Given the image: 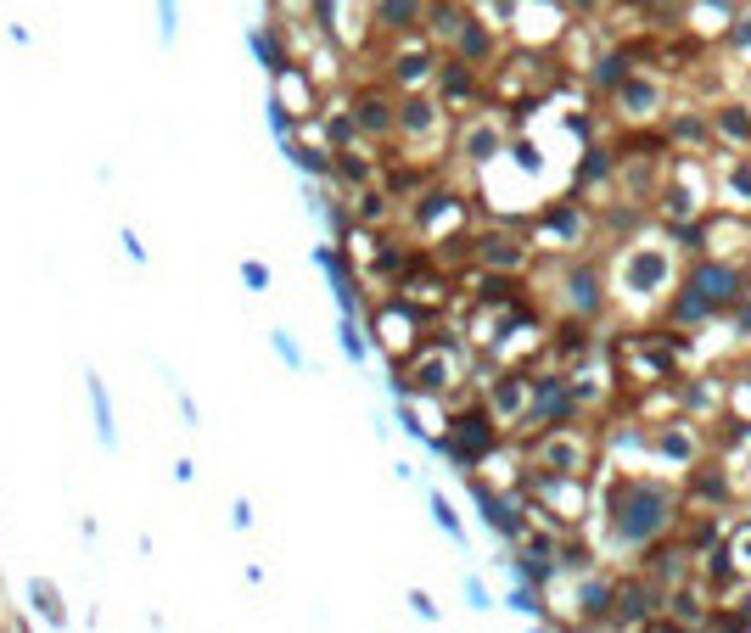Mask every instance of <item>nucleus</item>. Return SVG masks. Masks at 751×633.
Here are the masks:
<instances>
[{"label":"nucleus","mask_w":751,"mask_h":633,"mask_svg":"<svg viewBox=\"0 0 751 633\" xmlns=\"http://www.w3.org/2000/svg\"><path fill=\"white\" fill-rule=\"evenodd\" d=\"M595 510L606 521V538L600 549H623V555H639L645 544L679 533V510L684 493L662 477H623L611 471V482L595 493Z\"/></svg>","instance_id":"nucleus-1"},{"label":"nucleus","mask_w":751,"mask_h":633,"mask_svg":"<svg viewBox=\"0 0 751 633\" xmlns=\"http://www.w3.org/2000/svg\"><path fill=\"white\" fill-rule=\"evenodd\" d=\"M679 253L667 247V241L656 236H634L623 247V258H617V269L606 275L611 297L617 303H628L634 314H645L656 303V297H673V286H679Z\"/></svg>","instance_id":"nucleus-2"},{"label":"nucleus","mask_w":751,"mask_h":633,"mask_svg":"<svg viewBox=\"0 0 751 633\" xmlns=\"http://www.w3.org/2000/svg\"><path fill=\"white\" fill-rule=\"evenodd\" d=\"M393 146L410 157V163H421V157L438 152V146H454V113L438 101V90H404V96H398Z\"/></svg>","instance_id":"nucleus-3"},{"label":"nucleus","mask_w":751,"mask_h":633,"mask_svg":"<svg viewBox=\"0 0 751 633\" xmlns=\"http://www.w3.org/2000/svg\"><path fill=\"white\" fill-rule=\"evenodd\" d=\"M438 68H443V45L432 40L426 29H415V34H398L393 45H387V57H382V85L387 90H432V79H438Z\"/></svg>","instance_id":"nucleus-4"},{"label":"nucleus","mask_w":751,"mask_h":633,"mask_svg":"<svg viewBox=\"0 0 751 633\" xmlns=\"http://www.w3.org/2000/svg\"><path fill=\"white\" fill-rule=\"evenodd\" d=\"M511 135H516V129L505 124L494 107H482V113H471V118H460V124H454V157H460L466 169L482 174L488 163H494V157H505Z\"/></svg>","instance_id":"nucleus-5"},{"label":"nucleus","mask_w":751,"mask_h":633,"mask_svg":"<svg viewBox=\"0 0 751 633\" xmlns=\"http://www.w3.org/2000/svg\"><path fill=\"white\" fill-rule=\"evenodd\" d=\"M527 241L533 247H583V241L595 236V213L583 208L578 197H561L539 213V219H527Z\"/></svg>","instance_id":"nucleus-6"},{"label":"nucleus","mask_w":751,"mask_h":633,"mask_svg":"<svg viewBox=\"0 0 751 633\" xmlns=\"http://www.w3.org/2000/svg\"><path fill=\"white\" fill-rule=\"evenodd\" d=\"M432 90H438V101L454 113V124H460V118H471V113H482V107H494V90H488L482 68L449 57V51H443V68H438V79H432Z\"/></svg>","instance_id":"nucleus-7"},{"label":"nucleus","mask_w":751,"mask_h":633,"mask_svg":"<svg viewBox=\"0 0 751 633\" xmlns=\"http://www.w3.org/2000/svg\"><path fill=\"white\" fill-rule=\"evenodd\" d=\"M606 275H600V264H589V258H572V264H561V303L555 309L567 314V320H589L595 325L600 314H606Z\"/></svg>","instance_id":"nucleus-8"},{"label":"nucleus","mask_w":751,"mask_h":633,"mask_svg":"<svg viewBox=\"0 0 751 633\" xmlns=\"http://www.w3.org/2000/svg\"><path fill=\"white\" fill-rule=\"evenodd\" d=\"M527 460L539 465V471H561V477H583L589 471V460H595V443L578 432V421L572 426H555V432H539L533 443H527Z\"/></svg>","instance_id":"nucleus-9"},{"label":"nucleus","mask_w":751,"mask_h":633,"mask_svg":"<svg viewBox=\"0 0 751 633\" xmlns=\"http://www.w3.org/2000/svg\"><path fill=\"white\" fill-rule=\"evenodd\" d=\"M348 101H354V118H359V135L370 146H393L398 135V90H387L382 79H370V85H342Z\"/></svg>","instance_id":"nucleus-10"},{"label":"nucleus","mask_w":751,"mask_h":633,"mask_svg":"<svg viewBox=\"0 0 751 633\" xmlns=\"http://www.w3.org/2000/svg\"><path fill=\"white\" fill-rule=\"evenodd\" d=\"M684 281H690L695 292H707L723 314H729L740 297H746V269H740L735 258H712V253H701L690 269H684Z\"/></svg>","instance_id":"nucleus-11"},{"label":"nucleus","mask_w":751,"mask_h":633,"mask_svg":"<svg viewBox=\"0 0 751 633\" xmlns=\"http://www.w3.org/2000/svg\"><path fill=\"white\" fill-rule=\"evenodd\" d=\"M701 449H707V437H701V426H695L690 415H684V421L651 426V460H656V465L690 471V465H701Z\"/></svg>","instance_id":"nucleus-12"},{"label":"nucleus","mask_w":751,"mask_h":633,"mask_svg":"<svg viewBox=\"0 0 751 633\" xmlns=\"http://www.w3.org/2000/svg\"><path fill=\"white\" fill-rule=\"evenodd\" d=\"M662 85L656 79H645V73H628L623 85L611 90V107H617V118H628V124H645V118L662 113Z\"/></svg>","instance_id":"nucleus-13"},{"label":"nucleus","mask_w":751,"mask_h":633,"mask_svg":"<svg viewBox=\"0 0 751 633\" xmlns=\"http://www.w3.org/2000/svg\"><path fill=\"white\" fill-rule=\"evenodd\" d=\"M718 303H712L707 292H695L690 281H679L673 286V297H667V309H662V320L667 325H679V331H707L712 320H718Z\"/></svg>","instance_id":"nucleus-14"},{"label":"nucleus","mask_w":751,"mask_h":633,"mask_svg":"<svg viewBox=\"0 0 751 633\" xmlns=\"http://www.w3.org/2000/svg\"><path fill=\"white\" fill-rule=\"evenodd\" d=\"M426 6H432V0H370V34L398 40V34L426 29Z\"/></svg>","instance_id":"nucleus-15"},{"label":"nucleus","mask_w":751,"mask_h":633,"mask_svg":"<svg viewBox=\"0 0 751 633\" xmlns=\"http://www.w3.org/2000/svg\"><path fill=\"white\" fill-rule=\"evenodd\" d=\"M85 398H90V426H96V443L107 454H118V449H124V437H118V409H113V393H107L101 370H85Z\"/></svg>","instance_id":"nucleus-16"},{"label":"nucleus","mask_w":751,"mask_h":633,"mask_svg":"<svg viewBox=\"0 0 751 633\" xmlns=\"http://www.w3.org/2000/svg\"><path fill=\"white\" fill-rule=\"evenodd\" d=\"M247 45H253L258 68L270 73V79H281V73L292 68V62H298V51H292V40H286L281 23H258V29L247 34Z\"/></svg>","instance_id":"nucleus-17"},{"label":"nucleus","mask_w":751,"mask_h":633,"mask_svg":"<svg viewBox=\"0 0 751 633\" xmlns=\"http://www.w3.org/2000/svg\"><path fill=\"white\" fill-rule=\"evenodd\" d=\"M23 589H29V611L40 617V628H57V633L73 628V611H68V600H62V589L51 583V577H29Z\"/></svg>","instance_id":"nucleus-18"},{"label":"nucleus","mask_w":751,"mask_h":633,"mask_svg":"<svg viewBox=\"0 0 751 633\" xmlns=\"http://www.w3.org/2000/svg\"><path fill=\"white\" fill-rule=\"evenodd\" d=\"M712 135H718L729 152H751V107L746 101H723L712 113Z\"/></svg>","instance_id":"nucleus-19"},{"label":"nucleus","mask_w":751,"mask_h":633,"mask_svg":"<svg viewBox=\"0 0 751 633\" xmlns=\"http://www.w3.org/2000/svg\"><path fill=\"white\" fill-rule=\"evenodd\" d=\"M628 73H634V45H606V51L595 57V68H589V85H595L600 96H611Z\"/></svg>","instance_id":"nucleus-20"},{"label":"nucleus","mask_w":751,"mask_h":633,"mask_svg":"<svg viewBox=\"0 0 751 633\" xmlns=\"http://www.w3.org/2000/svg\"><path fill=\"white\" fill-rule=\"evenodd\" d=\"M337 342H342V359H348V365H359V370L370 365V331L359 314H342L337 320Z\"/></svg>","instance_id":"nucleus-21"},{"label":"nucleus","mask_w":751,"mask_h":633,"mask_svg":"<svg viewBox=\"0 0 751 633\" xmlns=\"http://www.w3.org/2000/svg\"><path fill=\"white\" fill-rule=\"evenodd\" d=\"M667 141L684 146V152L707 146V141H712V113H679L673 124H667Z\"/></svg>","instance_id":"nucleus-22"},{"label":"nucleus","mask_w":751,"mask_h":633,"mask_svg":"<svg viewBox=\"0 0 751 633\" xmlns=\"http://www.w3.org/2000/svg\"><path fill=\"white\" fill-rule=\"evenodd\" d=\"M426 510H432V521H438V527H443V538H449V544H460V549L471 544V538H466V521H460V510L449 505V493L426 488Z\"/></svg>","instance_id":"nucleus-23"},{"label":"nucleus","mask_w":751,"mask_h":633,"mask_svg":"<svg viewBox=\"0 0 751 633\" xmlns=\"http://www.w3.org/2000/svg\"><path fill=\"white\" fill-rule=\"evenodd\" d=\"M270 348L281 353V365H286V370H298V376L309 370V353H303V342L292 337V331H281V325H275V331H270Z\"/></svg>","instance_id":"nucleus-24"},{"label":"nucleus","mask_w":751,"mask_h":633,"mask_svg":"<svg viewBox=\"0 0 751 633\" xmlns=\"http://www.w3.org/2000/svg\"><path fill=\"white\" fill-rule=\"evenodd\" d=\"M723 197H729V202H746V208H751V163H746V157H735V163H729Z\"/></svg>","instance_id":"nucleus-25"},{"label":"nucleus","mask_w":751,"mask_h":633,"mask_svg":"<svg viewBox=\"0 0 751 633\" xmlns=\"http://www.w3.org/2000/svg\"><path fill=\"white\" fill-rule=\"evenodd\" d=\"M723 45L740 51V57L751 51V0H740V12H735V23H729V34H723Z\"/></svg>","instance_id":"nucleus-26"},{"label":"nucleus","mask_w":751,"mask_h":633,"mask_svg":"<svg viewBox=\"0 0 751 633\" xmlns=\"http://www.w3.org/2000/svg\"><path fill=\"white\" fill-rule=\"evenodd\" d=\"M152 6H157V40L174 45L180 40V0H152Z\"/></svg>","instance_id":"nucleus-27"},{"label":"nucleus","mask_w":751,"mask_h":633,"mask_svg":"<svg viewBox=\"0 0 751 633\" xmlns=\"http://www.w3.org/2000/svg\"><path fill=\"white\" fill-rule=\"evenodd\" d=\"M270 264H264V258H241V286H247V292H270Z\"/></svg>","instance_id":"nucleus-28"},{"label":"nucleus","mask_w":751,"mask_h":633,"mask_svg":"<svg viewBox=\"0 0 751 633\" xmlns=\"http://www.w3.org/2000/svg\"><path fill=\"white\" fill-rule=\"evenodd\" d=\"M118 247H124V258H129L135 269H146V264H152V253H146V241L135 236V225H124V230H118Z\"/></svg>","instance_id":"nucleus-29"},{"label":"nucleus","mask_w":751,"mask_h":633,"mask_svg":"<svg viewBox=\"0 0 751 633\" xmlns=\"http://www.w3.org/2000/svg\"><path fill=\"white\" fill-rule=\"evenodd\" d=\"M460 589H466V605H471V611H494V594H488V583H482L477 572H471Z\"/></svg>","instance_id":"nucleus-30"},{"label":"nucleus","mask_w":751,"mask_h":633,"mask_svg":"<svg viewBox=\"0 0 751 633\" xmlns=\"http://www.w3.org/2000/svg\"><path fill=\"white\" fill-rule=\"evenodd\" d=\"M404 600H410V611H415V617H421V622H438V617H443V611H438V600H432V594H426V589H410V594H404Z\"/></svg>","instance_id":"nucleus-31"},{"label":"nucleus","mask_w":751,"mask_h":633,"mask_svg":"<svg viewBox=\"0 0 751 633\" xmlns=\"http://www.w3.org/2000/svg\"><path fill=\"white\" fill-rule=\"evenodd\" d=\"M230 521H236V533H253V499H236V505H230Z\"/></svg>","instance_id":"nucleus-32"},{"label":"nucleus","mask_w":751,"mask_h":633,"mask_svg":"<svg viewBox=\"0 0 751 633\" xmlns=\"http://www.w3.org/2000/svg\"><path fill=\"white\" fill-rule=\"evenodd\" d=\"M729 611H735L740 622H751V583H746V589H735V600H729Z\"/></svg>","instance_id":"nucleus-33"},{"label":"nucleus","mask_w":751,"mask_h":633,"mask_svg":"<svg viewBox=\"0 0 751 633\" xmlns=\"http://www.w3.org/2000/svg\"><path fill=\"white\" fill-rule=\"evenodd\" d=\"M180 421H185V426H202V409L191 404V398H185V393H180Z\"/></svg>","instance_id":"nucleus-34"},{"label":"nucleus","mask_w":751,"mask_h":633,"mask_svg":"<svg viewBox=\"0 0 751 633\" xmlns=\"http://www.w3.org/2000/svg\"><path fill=\"white\" fill-rule=\"evenodd\" d=\"M169 477H174V482H191V477H197V465H191V460H185V454H180V460H174V471H169Z\"/></svg>","instance_id":"nucleus-35"},{"label":"nucleus","mask_w":751,"mask_h":633,"mask_svg":"<svg viewBox=\"0 0 751 633\" xmlns=\"http://www.w3.org/2000/svg\"><path fill=\"white\" fill-rule=\"evenodd\" d=\"M6 40H12V45H29V40H34V34H29V29H23V23H6Z\"/></svg>","instance_id":"nucleus-36"},{"label":"nucleus","mask_w":751,"mask_h":633,"mask_svg":"<svg viewBox=\"0 0 751 633\" xmlns=\"http://www.w3.org/2000/svg\"><path fill=\"white\" fill-rule=\"evenodd\" d=\"M527 633H561V628H550V622H539V628H527Z\"/></svg>","instance_id":"nucleus-37"},{"label":"nucleus","mask_w":751,"mask_h":633,"mask_svg":"<svg viewBox=\"0 0 751 633\" xmlns=\"http://www.w3.org/2000/svg\"><path fill=\"white\" fill-rule=\"evenodd\" d=\"M17 633H34V622H17Z\"/></svg>","instance_id":"nucleus-38"}]
</instances>
